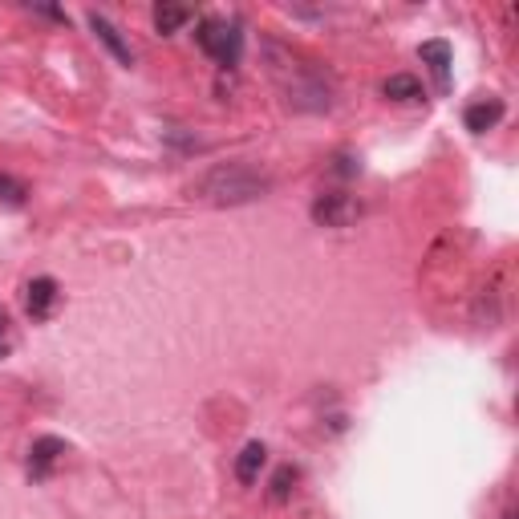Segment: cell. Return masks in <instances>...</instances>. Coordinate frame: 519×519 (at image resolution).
Returning a JSON list of instances; mask_svg holds the SVG:
<instances>
[{
  "instance_id": "8",
  "label": "cell",
  "mask_w": 519,
  "mask_h": 519,
  "mask_svg": "<svg viewBox=\"0 0 519 519\" xmlns=\"http://www.w3.org/2000/svg\"><path fill=\"white\" fill-rule=\"evenodd\" d=\"M503 114H507V106H503L499 98H487V102L467 106L463 122H467V130H471V134H487V130H495V126L503 122Z\"/></svg>"
},
{
  "instance_id": "14",
  "label": "cell",
  "mask_w": 519,
  "mask_h": 519,
  "mask_svg": "<svg viewBox=\"0 0 519 519\" xmlns=\"http://www.w3.org/2000/svg\"><path fill=\"white\" fill-rule=\"evenodd\" d=\"M9 349H13V325H9L5 305H0V357H9Z\"/></svg>"
},
{
  "instance_id": "3",
  "label": "cell",
  "mask_w": 519,
  "mask_h": 519,
  "mask_svg": "<svg viewBox=\"0 0 519 519\" xmlns=\"http://www.w3.org/2000/svg\"><path fill=\"white\" fill-rule=\"evenodd\" d=\"M361 199L357 195H345V191H325L313 199V224L321 228H349L361 219Z\"/></svg>"
},
{
  "instance_id": "7",
  "label": "cell",
  "mask_w": 519,
  "mask_h": 519,
  "mask_svg": "<svg viewBox=\"0 0 519 519\" xmlns=\"http://www.w3.org/2000/svg\"><path fill=\"white\" fill-rule=\"evenodd\" d=\"M90 29H94V37H98V41H102V45H106L122 65H134V49H130V41H126V37H122V33H118L102 13H90Z\"/></svg>"
},
{
  "instance_id": "1",
  "label": "cell",
  "mask_w": 519,
  "mask_h": 519,
  "mask_svg": "<svg viewBox=\"0 0 519 519\" xmlns=\"http://www.w3.org/2000/svg\"><path fill=\"white\" fill-rule=\"evenodd\" d=\"M272 191V179L260 175L248 163H219L207 175H199L191 183V199L199 203H215V207H240V203H256Z\"/></svg>"
},
{
  "instance_id": "4",
  "label": "cell",
  "mask_w": 519,
  "mask_h": 519,
  "mask_svg": "<svg viewBox=\"0 0 519 519\" xmlns=\"http://www.w3.org/2000/svg\"><path fill=\"white\" fill-rule=\"evenodd\" d=\"M57 301H61V288H57L53 276L29 280V288H25V313H29L33 321H49L53 309H57Z\"/></svg>"
},
{
  "instance_id": "6",
  "label": "cell",
  "mask_w": 519,
  "mask_h": 519,
  "mask_svg": "<svg viewBox=\"0 0 519 519\" xmlns=\"http://www.w3.org/2000/svg\"><path fill=\"white\" fill-rule=\"evenodd\" d=\"M65 451H69V447H65L61 438H49V434L37 438V442H33V451H29V475H33V479H49L53 463H57Z\"/></svg>"
},
{
  "instance_id": "9",
  "label": "cell",
  "mask_w": 519,
  "mask_h": 519,
  "mask_svg": "<svg viewBox=\"0 0 519 519\" xmlns=\"http://www.w3.org/2000/svg\"><path fill=\"white\" fill-rule=\"evenodd\" d=\"M264 463H268V447H264V442H248V447L240 451V459H236V479L240 483H256Z\"/></svg>"
},
{
  "instance_id": "2",
  "label": "cell",
  "mask_w": 519,
  "mask_h": 519,
  "mask_svg": "<svg viewBox=\"0 0 519 519\" xmlns=\"http://www.w3.org/2000/svg\"><path fill=\"white\" fill-rule=\"evenodd\" d=\"M195 41L219 65H240V57H244V33L236 21H199Z\"/></svg>"
},
{
  "instance_id": "13",
  "label": "cell",
  "mask_w": 519,
  "mask_h": 519,
  "mask_svg": "<svg viewBox=\"0 0 519 519\" xmlns=\"http://www.w3.org/2000/svg\"><path fill=\"white\" fill-rule=\"evenodd\" d=\"M292 483H296V471H292V467H280V471H276V479H272V499H276V503H284V499H288V491H292Z\"/></svg>"
},
{
  "instance_id": "11",
  "label": "cell",
  "mask_w": 519,
  "mask_h": 519,
  "mask_svg": "<svg viewBox=\"0 0 519 519\" xmlns=\"http://www.w3.org/2000/svg\"><path fill=\"white\" fill-rule=\"evenodd\" d=\"M187 21H191V9H183V5H155V29H159L163 37L179 33Z\"/></svg>"
},
{
  "instance_id": "12",
  "label": "cell",
  "mask_w": 519,
  "mask_h": 519,
  "mask_svg": "<svg viewBox=\"0 0 519 519\" xmlns=\"http://www.w3.org/2000/svg\"><path fill=\"white\" fill-rule=\"evenodd\" d=\"M25 183L21 179H13V175H5V171H0V203H5V207H21L25 203Z\"/></svg>"
},
{
  "instance_id": "10",
  "label": "cell",
  "mask_w": 519,
  "mask_h": 519,
  "mask_svg": "<svg viewBox=\"0 0 519 519\" xmlns=\"http://www.w3.org/2000/svg\"><path fill=\"white\" fill-rule=\"evenodd\" d=\"M382 94L394 98V102H418V98H422V86H418V78H410V73H394V78H386Z\"/></svg>"
},
{
  "instance_id": "5",
  "label": "cell",
  "mask_w": 519,
  "mask_h": 519,
  "mask_svg": "<svg viewBox=\"0 0 519 519\" xmlns=\"http://www.w3.org/2000/svg\"><path fill=\"white\" fill-rule=\"evenodd\" d=\"M418 57H422V65H430L438 94H451V45L442 41V37L422 41V45H418Z\"/></svg>"
}]
</instances>
